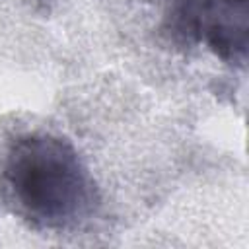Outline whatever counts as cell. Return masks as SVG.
Here are the masks:
<instances>
[{"label": "cell", "instance_id": "obj_1", "mask_svg": "<svg viewBox=\"0 0 249 249\" xmlns=\"http://www.w3.org/2000/svg\"><path fill=\"white\" fill-rule=\"evenodd\" d=\"M0 196L41 230L74 228L99 202L97 185L76 148L49 132H27L8 146L0 161Z\"/></svg>", "mask_w": 249, "mask_h": 249}, {"label": "cell", "instance_id": "obj_2", "mask_svg": "<svg viewBox=\"0 0 249 249\" xmlns=\"http://www.w3.org/2000/svg\"><path fill=\"white\" fill-rule=\"evenodd\" d=\"M171 27L204 45L220 60L245 66L249 47V0H179Z\"/></svg>", "mask_w": 249, "mask_h": 249}]
</instances>
